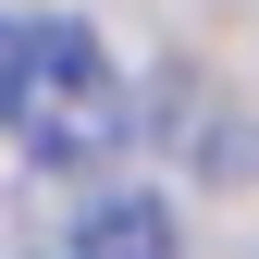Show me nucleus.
I'll use <instances>...</instances> for the list:
<instances>
[{
  "instance_id": "nucleus-1",
  "label": "nucleus",
  "mask_w": 259,
  "mask_h": 259,
  "mask_svg": "<svg viewBox=\"0 0 259 259\" xmlns=\"http://www.w3.org/2000/svg\"><path fill=\"white\" fill-rule=\"evenodd\" d=\"M0 123H13V148L37 173H87V160H111L136 136V99H123L111 50L74 13H37V25L0 37Z\"/></svg>"
},
{
  "instance_id": "nucleus-2",
  "label": "nucleus",
  "mask_w": 259,
  "mask_h": 259,
  "mask_svg": "<svg viewBox=\"0 0 259 259\" xmlns=\"http://www.w3.org/2000/svg\"><path fill=\"white\" fill-rule=\"evenodd\" d=\"M50 259H185V247H173V210L160 198H99Z\"/></svg>"
}]
</instances>
